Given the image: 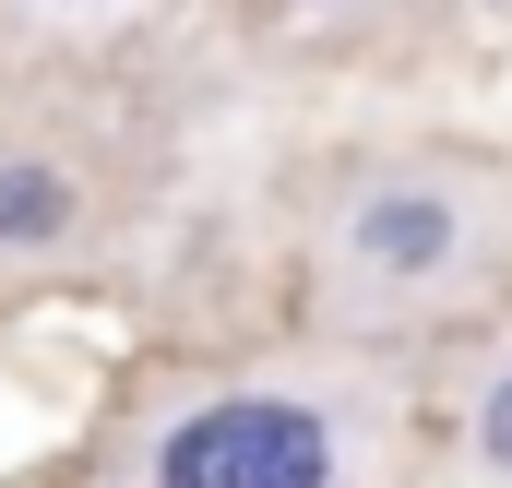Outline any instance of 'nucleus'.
Masks as SVG:
<instances>
[{
    "label": "nucleus",
    "mask_w": 512,
    "mask_h": 488,
    "mask_svg": "<svg viewBox=\"0 0 512 488\" xmlns=\"http://www.w3.org/2000/svg\"><path fill=\"white\" fill-rule=\"evenodd\" d=\"M405 488H512V310L429 346V405H417Z\"/></svg>",
    "instance_id": "nucleus-4"
},
{
    "label": "nucleus",
    "mask_w": 512,
    "mask_h": 488,
    "mask_svg": "<svg viewBox=\"0 0 512 488\" xmlns=\"http://www.w3.org/2000/svg\"><path fill=\"white\" fill-rule=\"evenodd\" d=\"M239 12H262V24H358L370 0H239Z\"/></svg>",
    "instance_id": "nucleus-6"
},
{
    "label": "nucleus",
    "mask_w": 512,
    "mask_h": 488,
    "mask_svg": "<svg viewBox=\"0 0 512 488\" xmlns=\"http://www.w3.org/2000/svg\"><path fill=\"white\" fill-rule=\"evenodd\" d=\"M143 227V155L72 84H0V298L96 286Z\"/></svg>",
    "instance_id": "nucleus-3"
},
{
    "label": "nucleus",
    "mask_w": 512,
    "mask_h": 488,
    "mask_svg": "<svg viewBox=\"0 0 512 488\" xmlns=\"http://www.w3.org/2000/svg\"><path fill=\"white\" fill-rule=\"evenodd\" d=\"M429 358L358 334H274L131 369L60 488H405Z\"/></svg>",
    "instance_id": "nucleus-1"
},
{
    "label": "nucleus",
    "mask_w": 512,
    "mask_h": 488,
    "mask_svg": "<svg viewBox=\"0 0 512 488\" xmlns=\"http://www.w3.org/2000/svg\"><path fill=\"white\" fill-rule=\"evenodd\" d=\"M143 12H167V0H0V36H108Z\"/></svg>",
    "instance_id": "nucleus-5"
},
{
    "label": "nucleus",
    "mask_w": 512,
    "mask_h": 488,
    "mask_svg": "<svg viewBox=\"0 0 512 488\" xmlns=\"http://www.w3.org/2000/svg\"><path fill=\"white\" fill-rule=\"evenodd\" d=\"M298 310L358 346H453L512 310V155L417 131L358 143L298 203Z\"/></svg>",
    "instance_id": "nucleus-2"
}]
</instances>
